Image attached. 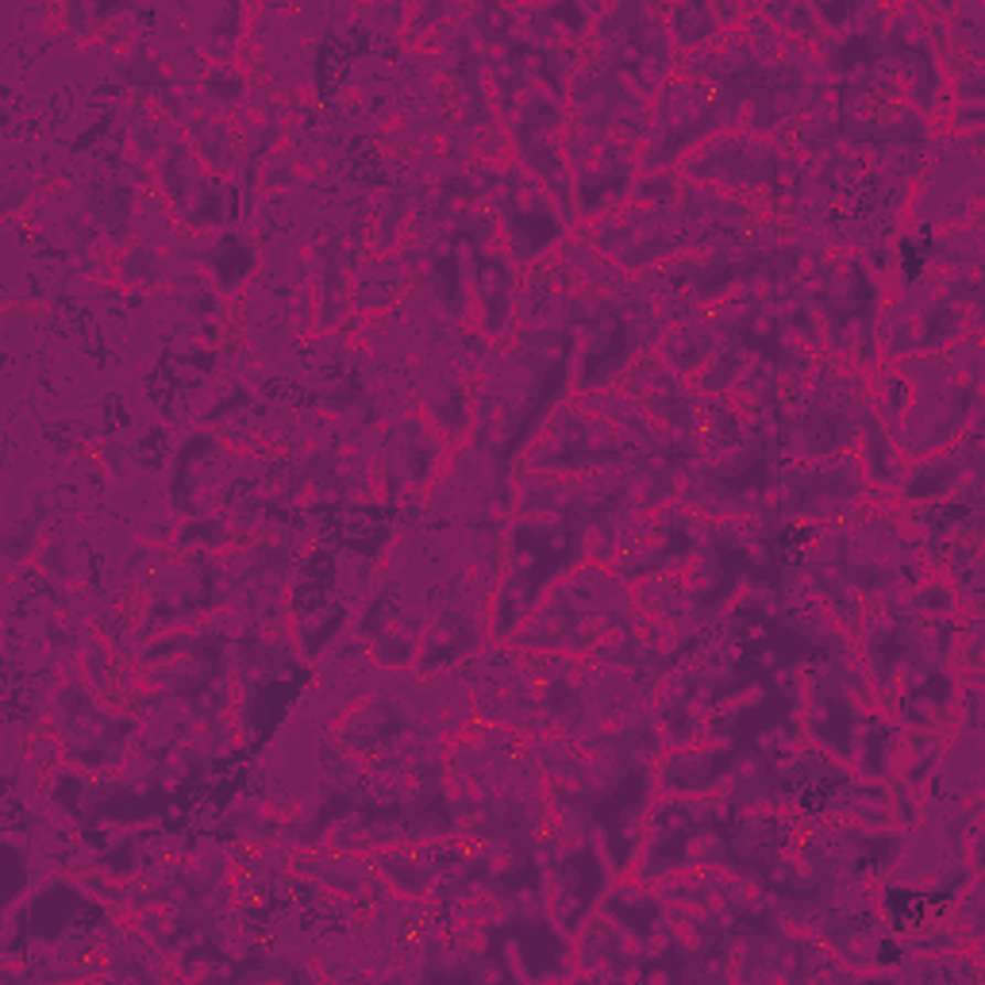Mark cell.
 <instances>
[{
	"mask_svg": "<svg viewBox=\"0 0 985 985\" xmlns=\"http://www.w3.org/2000/svg\"><path fill=\"white\" fill-rule=\"evenodd\" d=\"M858 12H863V8H858V4H816V15L832 23V28H839V23L855 20Z\"/></svg>",
	"mask_w": 985,
	"mask_h": 985,
	"instance_id": "obj_10",
	"label": "cell"
},
{
	"mask_svg": "<svg viewBox=\"0 0 985 985\" xmlns=\"http://www.w3.org/2000/svg\"><path fill=\"white\" fill-rule=\"evenodd\" d=\"M912 604H917V609H924V612H932V617H943V612L955 609V593H951L947 586H940V581H932V586L917 589Z\"/></svg>",
	"mask_w": 985,
	"mask_h": 985,
	"instance_id": "obj_7",
	"label": "cell"
},
{
	"mask_svg": "<svg viewBox=\"0 0 985 985\" xmlns=\"http://www.w3.org/2000/svg\"><path fill=\"white\" fill-rule=\"evenodd\" d=\"M963 478V454H940V459H924L912 467L904 478V496L909 501H940L959 485Z\"/></svg>",
	"mask_w": 985,
	"mask_h": 985,
	"instance_id": "obj_3",
	"label": "cell"
},
{
	"mask_svg": "<svg viewBox=\"0 0 985 985\" xmlns=\"http://www.w3.org/2000/svg\"><path fill=\"white\" fill-rule=\"evenodd\" d=\"M736 759L724 751H682L662 762V790L670 793H705L728 774H736Z\"/></svg>",
	"mask_w": 985,
	"mask_h": 985,
	"instance_id": "obj_2",
	"label": "cell"
},
{
	"mask_svg": "<svg viewBox=\"0 0 985 985\" xmlns=\"http://www.w3.org/2000/svg\"><path fill=\"white\" fill-rule=\"evenodd\" d=\"M866 436H863V474L870 478L874 485H889L897 482V451L893 439L874 424V416H866Z\"/></svg>",
	"mask_w": 985,
	"mask_h": 985,
	"instance_id": "obj_4",
	"label": "cell"
},
{
	"mask_svg": "<svg viewBox=\"0 0 985 985\" xmlns=\"http://www.w3.org/2000/svg\"><path fill=\"white\" fill-rule=\"evenodd\" d=\"M216 85H220V93H216V97L224 100V105H232V100H239V93H243V77L235 74V69H227V66L212 69V77H208V89H216Z\"/></svg>",
	"mask_w": 985,
	"mask_h": 985,
	"instance_id": "obj_8",
	"label": "cell"
},
{
	"mask_svg": "<svg viewBox=\"0 0 985 985\" xmlns=\"http://www.w3.org/2000/svg\"><path fill=\"white\" fill-rule=\"evenodd\" d=\"M558 870V889H563V920L566 928H578L581 912H589V904L597 901V889L604 886V870L597 866V850L589 843H578L563 863H555Z\"/></svg>",
	"mask_w": 985,
	"mask_h": 985,
	"instance_id": "obj_1",
	"label": "cell"
},
{
	"mask_svg": "<svg viewBox=\"0 0 985 985\" xmlns=\"http://www.w3.org/2000/svg\"><path fill=\"white\" fill-rule=\"evenodd\" d=\"M966 881H971V866H951V870L940 878V886L932 889V901L943 904V901H951V897H959V889H963Z\"/></svg>",
	"mask_w": 985,
	"mask_h": 985,
	"instance_id": "obj_9",
	"label": "cell"
},
{
	"mask_svg": "<svg viewBox=\"0 0 985 985\" xmlns=\"http://www.w3.org/2000/svg\"><path fill=\"white\" fill-rule=\"evenodd\" d=\"M713 35V8L705 4H682L674 8V39L682 46H693Z\"/></svg>",
	"mask_w": 985,
	"mask_h": 985,
	"instance_id": "obj_6",
	"label": "cell"
},
{
	"mask_svg": "<svg viewBox=\"0 0 985 985\" xmlns=\"http://www.w3.org/2000/svg\"><path fill=\"white\" fill-rule=\"evenodd\" d=\"M612 912H617L620 924H624L628 932L640 935V940H651V935H655V924H659V901H655V897L620 889V893L612 897Z\"/></svg>",
	"mask_w": 985,
	"mask_h": 985,
	"instance_id": "obj_5",
	"label": "cell"
}]
</instances>
